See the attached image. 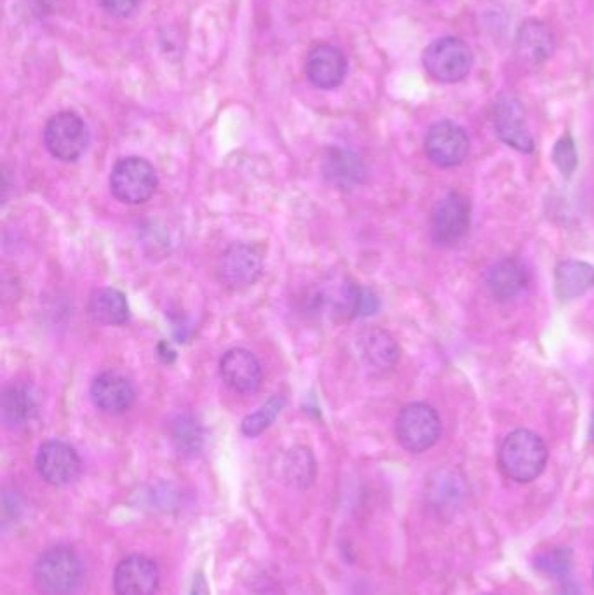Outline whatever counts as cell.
<instances>
[{
    "instance_id": "1",
    "label": "cell",
    "mask_w": 594,
    "mask_h": 595,
    "mask_svg": "<svg viewBox=\"0 0 594 595\" xmlns=\"http://www.w3.org/2000/svg\"><path fill=\"white\" fill-rule=\"evenodd\" d=\"M548 445L530 430H515L504 439L498 451V465L504 475L516 483H531L544 472Z\"/></svg>"
},
{
    "instance_id": "2",
    "label": "cell",
    "mask_w": 594,
    "mask_h": 595,
    "mask_svg": "<svg viewBox=\"0 0 594 595\" xmlns=\"http://www.w3.org/2000/svg\"><path fill=\"white\" fill-rule=\"evenodd\" d=\"M34 580L43 595H76L82 582L79 558L68 547H51L38 555Z\"/></svg>"
},
{
    "instance_id": "3",
    "label": "cell",
    "mask_w": 594,
    "mask_h": 595,
    "mask_svg": "<svg viewBox=\"0 0 594 595\" xmlns=\"http://www.w3.org/2000/svg\"><path fill=\"white\" fill-rule=\"evenodd\" d=\"M160 179L154 166L142 157L121 158L110 173V192L124 205H143L152 199Z\"/></svg>"
},
{
    "instance_id": "4",
    "label": "cell",
    "mask_w": 594,
    "mask_h": 595,
    "mask_svg": "<svg viewBox=\"0 0 594 595\" xmlns=\"http://www.w3.org/2000/svg\"><path fill=\"white\" fill-rule=\"evenodd\" d=\"M473 51L461 38L443 37L431 42L424 51L427 74L438 82H461L473 68Z\"/></svg>"
},
{
    "instance_id": "5",
    "label": "cell",
    "mask_w": 594,
    "mask_h": 595,
    "mask_svg": "<svg viewBox=\"0 0 594 595\" xmlns=\"http://www.w3.org/2000/svg\"><path fill=\"white\" fill-rule=\"evenodd\" d=\"M441 436V421L432 406L424 403L408 404L396 420V438L410 453L431 450Z\"/></svg>"
},
{
    "instance_id": "6",
    "label": "cell",
    "mask_w": 594,
    "mask_h": 595,
    "mask_svg": "<svg viewBox=\"0 0 594 595\" xmlns=\"http://www.w3.org/2000/svg\"><path fill=\"white\" fill-rule=\"evenodd\" d=\"M44 145L62 163H76L89 146L86 122L74 112H59L51 117L44 130Z\"/></svg>"
},
{
    "instance_id": "7",
    "label": "cell",
    "mask_w": 594,
    "mask_h": 595,
    "mask_svg": "<svg viewBox=\"0 0 594 595\" xmlns=\"http://www.w3.org/2000/svg\"><path fill=\"white\" fill-rule=\"evenodd\" d=\"M490 117H492V124H494L495 133L501 137V142L506 143L515 151L525 152V154H530L534 151V137L528 131L524 107L515 97L501 95L492 103Z\"/></svg>"
},
{
    "instance_id": "8",
    "label": "cell",
    "mask_w": 594,
    "mask_h": 595,
    "mask_svg": "<svg viewBox=\"0 0 594 595\" xmlns=\"http://www.w3.org/2000/svg\"><path fill=\"white\" fill-rule=\"evenodd\" d=\"M471 148L468 133L455 122L441 121L431 125L426 136V154L432 164L455 167L464 163Z\"/></svg>"
},
{
    "instance_id": "9",
    "label": "cell",
    "mask_w": 594,
    "mask_h": 595,
    "mask_svg": "<svg viewBox=\"0 0 594 595\" xmlns=\"http://www.w3.org/2000/svg\"><path fill=\"white\" fill-rule=\"evenodd\" d=\"M262 256L255 247L248 244H232L222 254L218 265V279L231 291H243L258 280L262 275Z\"/></svg>"
},
{
    "instance_id": "10",
    "label": "cell",
    "mask_w": 594,
    "mask_h": 595,
    "mask_svg": "<svg viewBox=\"0 0 594 595\" xmlns=\"http://www.w3.org/2000/svg\"><path fill=\"white\" fill-rule=\"evenodd\" d=\"M471 225V206L461 194L440 200L431 217V235L441 246H452L465 238Z\"/></svg>"
},
{
    "instance_id": "11",
    "label": "cell",
    "mask_w": 594,
    "mask_h": 595,
    "mask_svg": "<svg viewBox=\"0 0 594 595\" xmlns=\"http://www.w3.org/2000/svg\"><path fill=\"white\" fill-rule=\"evenodd\" d=\"M37 472L51 486H67L80 474V459L77 451L64 441H47L38 448L35 459Z\"/></svg>"
},
{
    "instance_id": "12",
    "label": "cell",
    "mask_w": 594,
    "mask_h": 595,
    "mask_svg": "<svg viewBox=\"0 0 594 595\" xmlns=\"http://www.w3.org/2000/svg\"><path fill=\"white\" fill-rule=\"evenodd\" d=\"M160 582V568L145 555L122 559L113 573L116 595H155Z\"/></svg>"
},
{
    "instance_id": "13",
    "label": "cell",
    "mask_w": 594,
    "mask_h": 595,
    "mask_svg": "<svg viewBox=\"0 0 594 595\" xmlns=\"http://www.w3.org/2000/svg\"><path fill=\"white\" fill-rule=\"evenodd\" d=\"M306 76L318 89H336L348 76V58L339 47L321 44L306 59Z\"/></svg>"
},
{
    "instance_id": "14",
    "label": "cell",
    "mask_w": 594,
    "mask_h": 595,
    "mask_svg": "<svg viewBox=\"0 0 594 595\" xmlns=\"http://www.w3.org/2000/svg\"><path fill=\"white\" fill-rule=\"evenodd\" d=\"M516 56L528 67H540L557 49V37L544 21L527 20L516 34Z\"/></svg>"
},
{
    "instance_id": "15",
    "label": "cell",
    "mask_w": 594,
    "mask_h": 595,
    "mask_svg": "<svg viewBox=\"0 0 594 595\" xmlns=\"http://www.w3.org/2000/svg\"><path fill=\"white\" fill-rule=\"evenodd\" d=\"M95 408L100 409L107 415H121L131 409L134 404L133 385L130 379L119 375V373H101L100 376L92 379L91 390H89Z\"/></svg>"
},
{
    "instance_id": "16",
    "label": "cell",
    "mask_w": 594,
    "mask_h": 595,
    "mask_svg": "<svg viewBox=\"0 0 594 595\" xmlns=\"http://www.w3.org/2000/svg\"><path fill=\"white\" fill-rule=\"evenodd\" d=\"M220 375L227 387L239 394H252L262 384V366L258 359L244 349H232L220 361Z\"/></svg>"
},
{
    "instance_id": "17",
    "label": "cell",
    "mask_w": 594,
    "mask_h": 595,
    "mask_svg": "<svg viewBox=\"0 0 594 595\" xmlns=\"http://www.w3.org/2000/svg\"><path fill=\"white\" fill-rule=\"evenodd\" d=\"M486 286L498 300H509L528 286V272L524 263L515 258H504L486 272Z\"/></svg>"
},
{
    "instance_id": "18",
    "label": "cell",
    "mask_w": 594,
    "mask_h": 595,
    "mask_svg": "<svg viewBox=\"0 0 594 595\" xmlns=\"http://www.w3.org/2000/svg\"><path fill=\"white\" fill-rule=\"evenodd\" d=\"M594 288V267L590 263L566 260L554 274V291L560 300H575Z\"/></svg>"
},
{
    "instance_id": "19",
    "label": "cell",
    "mask_w": 594,
    "mask_h": 595,
    "mask_svg": "<svg viewBox=\"0 0 594 595\" xmlns=\"http://www.w3.org/2000/svg\"><path fill=\"white\" fill-rule=\"evenodd\" d=\"M88 313L97 324L121 326L130 319V305L119 289H98L89 298Z\"/></svg>"
},
{
    "instance_id": "20",
    "label": "cell",
    "mask_w": 594,
    "mask_h": 595,
    "mask_svg": "<svg viewBox=\"0 0 594 595\" xmlns=\"http://www.w3.org/2000/svg\"><path fill=\"white\" fill-rule=\"evenodd\" d=\"M360 349L363 357L378 370H389L398 363L399 349L389 333L382 329H372L361 337Z\"/></svg>"
},
{
    "instance_id": "21",
    "label": "cell",
    "mask_w": 594,
    "mask_h": 595,
    "mask_svg": "<svg viewBox=\"0 0 594 595\" xmlns=\"http://www.w3.org/2000/svg\"><path fill=\"white\" fill-rule=\"evenodd\" d=\"M37 404L32 392L23 385H11L2 396V418L8 427H22L34 418Z\"/></svg>"
},
{
    "instance_id": "22",
    "label": "cell",
    "mask_w": 594,
    "mask_h": 595,
    "mask_svg": "<svg viewBox=\"0 0 594 595\" xmlns=\"http://www.w3.org/2000/svg\"><path fill=\"white\" fill-rule=\"evenodd\" d=\"M327 176L340 187H354L363 179V163L352 152L331 151L327 163Z\"/></svg>"
},
{
    "instance_id": "23",
    "label": "cell",
    "mask_w": 594,
    "mask_h": 595,
    "mask_svg": "<svg viewBox=\"0 0 594 595\" xmlns=\"http://www.w3.org/2000/svg\"><path fill=\"white\" fill-rule=\"evenodd\" d=\"M173 442L184 456H197L202 450V429L193 417H180L173 425Z\"/></svg>"
},
{
    "instance_id": "24",
    "label": "cell",
    "mask_w": 594,
    "mask_h": 595,
    "mask_svg": "<svg viewBox=\"0 0 594 595\" xmlns=\"http://www.w3.org/2000/svg\"><path fill=\"white\" fill-rule=\"evenodd\" d=\"M286 477L297 487H309L315 481L316 463L306 448L289 451L285 463Z\"/></svg>"
},
{
    "instance_id": "25",
    "label": "cell",
    "mask_w": 594,
    "mask_h": 595,
    "mask_svg": "<svg viewBox=\"0 0 594 595\" xmlns=\"http://www.w3.org/2000/svg\"><path fill=\"white\" fill-rule=\"evenodd\" d=\"M283 408H285V397L274 396L273 399H268V403L264 404L258 411L244 418L243 425H241L244 436L248 438L260 436L273 425Z\"/></svg>"
},
{
    "instance_id": "26",
    "label": "cell",
    "mask_w": 594,
    "mask_h": 595,
    "mask_svg": "<svg viewBox=\"0 0 594 595\" xmlns=\"http://www.w3.org/2000/svg\"><path fill=\"white\" fill-rule=\"evenodd\" d=\"M537 570L546 575L563 576L566 575L572 566V555L565 549H552L551 552L539 555L536 561Z\"/></svg>"
},
{
    "instance_id": "27",
    "label": "cell",
    "mask_w": 594,
    "mask_h": 595,
    "mask_svg": "<svg viewBox=\"0 0 594 595\" xmlns=\"http://www.w3.org/2000/svg\"><path fill=\"white\" fill-rule=\"evenodd\" d=\"M552 161L557 164L563 175L570 176L575 172L578 167V151H575V143H573L572 136L561 137L560 142L554 146L552 151Z\"/></svg>"
},
{
    "instance_id": "28",
    "label": "cell",
    "mask_w": 594,
    "mask_h": 595,
    "mask_svg": "<svg viewBox=\"0 0 594 595\" xmlns=\"http://www.w3.org/2000/svg\"><path fill=\"white\" fill-rule=\"evenodd\" d=\"M142 0H98V4L110 16L128 18L139 9Z\"/></svg>"
},
{
    "instance_id": "29",
    "label": "cell",
    "mask_w": 594,
    "mask_h": 595,
    "mask_svg": "<svg viewBox=\"0 0 594 595\" xmlns=\"http://www.w3.org/2000/svg\"><path fill=\"white\" fill-rule=\"evenodd\" d=\"M190 595H210V591H208V585H206L205 576L197 575L196 579H194L193 591H190Z\"/></svg>"
},
{
    "instance_id": "30",
    "label": "cell",
    "mask_w": 594,
    "mask_h": 595,
    "mask_svg": "<svg viewBox=\"0 0 594 595\" xmlns=\"http://www.w3.org/2000/svg\"><path fill=\"white\" fill-rule=\"evenodd\" d=\"M591 439L594 441V412H593V420H591Z\"/></svg>"
}]
</instances>
